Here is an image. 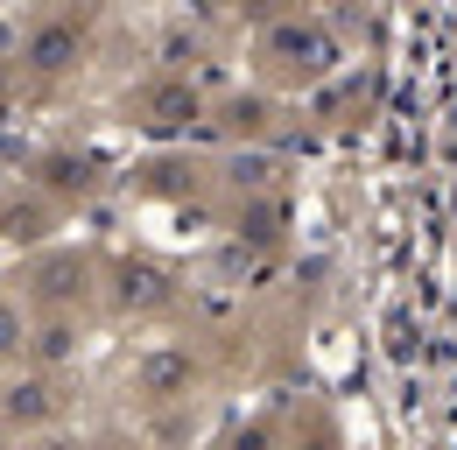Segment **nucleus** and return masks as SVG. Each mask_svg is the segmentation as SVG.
I'll use <instances>...</instances> for the list:
<instances>
[{
  "label": "nucleus",
  "instance_id": "obj_1",
  "mask_svg": "<svg viewBox=\"0 0 457 450\" xmlns=\"http://www.w3.org/2000/svg\"><path fill=\"white\" fill-rule=\"evenodd\" d=\"M85 63V21H71V14H43L29 36H21V71L29 78H43V85H57Z\"/></svg>",
  "mask_w": 457,
  "mask_h": 450
},
{
  "label": "nucleus",
  "instance_id": "obj_2",
  "mask_svg": "<svg viewBox=\"0 0 457 450\" xmlns=\"http://www.w3.org/2000/svg\"><path fill=\"white\" fill-rule=\"evenodd\" d=\"M29 183L50 190L57 204H78V197H92V190L106 183V162L85 155V148H43V155L29 162Z\"/></svg>",
  "mask_w": 457,
  "mask_h": 450
},
{
  "label": "nucleus",
  "instance_id": "obj_3",
  "mask_svg": "<svg viewBox=\"0 0 457 450\" xmlns=\"http://www.w3.org/2000/svg\"><path fill=\"white\" fill-rule=\"evenodd\" d=\"M63 415V388L50 366H36V373H21V380H7L0 388V422L7 429H50Z\"/></svg>",
  "mask_w": 457,
  "mask_h": 450
},
{
  "label": "nucleus",
  "instance_id": "obj_4",
  "mask_svg": "<svg viewBox=\"0 0 457 450\" xmlns=\"http://www.w3.org/2000/svg\"><path fill=\"white\" fill-rule=\"evenodd\" d=\"M106 296H113L120 317H148V310L170 303V275L155 261H141V254H120L113 268H106Z\"/></svg>",
  "mask_w": 457,
  "mask_h": 450
},
{
  "label": "nucleus",
  "instance_id": "obj_5",
  "mask_svg": "<svg viewBox=\"0 0 457 450\" xmlns=\"http://www.w3.org/2000/svg\"><path fill=\"white\" fill-rule=\"evenodd\" d=\"M50 225H57V197L50 190H0V239H21V246H36V239H50Z\"/></svg>",
  "mask_w": 457,
  "mask_h": 450
},
{
  "label": "nucleus",
  "instance_id": "obj_6",
  "mask_svg": "<svg viewBox=\"0 0 457 450\" xmlns=\"http://www.w3.org/2000/svg\"><path fill=\"white\" fill-rule=\"evenodd\" d=\"M92 296V261L85 254H43L36 261V303L43 310H71Z\"/></svg>",
  "mask_w": 457,
  "mask_h": 450
},
{
  "label": "nucleus",
  "instance_id": "obj_7",
  "mask_svg": "<svg viewBox=\"0 0 457 450\" xmlns=\"http://www.w3.org/2000/svg\"><path fill=\"white\" fill-rule=\"evenodd\" d=\"M78 352H85V317H78V310H43V324L29 331V359L50 366V373H63Z\"/></svg>",
  "mask_w": 457,
  "mask_h": 450
},
{
  "label": "nucleus",
  "instance_id": "obj_8",
  "mask_svg": "<svg viewBox=\"0 0 457 450\" xmlns=\"http://www.w3.org/2000/svg\"><path fill=\"white\" fill-rule=\"evenodd\" d=\"M190 380H197L190 352H148V359H141V380H134V388L148 394V401H176V394H190Z\"/></svg>",
  "mask_w": 457,
  "mask_h": 450
},
{
  "label": "nucleus",
  "instance_id": "obj_9",
  "mask_svg": "<svg viewBox=\"0 0 457 450\" xmlns=\"http://www.w3.org/2000/svg\"><path fill=\"white\" fill-rule=\"evenodd\" d=\"M183 112H197V92H183V85H155V92H141V120L148 127H170Z\"/></svg>",
  "mask_w": 457,
  "mask_h": 450
},
{
  "label": "nucleus",
  "instance_id": "obj_10",
  "mask_svg": "<svg viewBox=\"0 0 457 450\" xmlns=\"http://www.w3.org/2000/svg\"><path fill=\"white\" fill-rule=\"evenodd\" d=\"M29 317H21V303L14 296H0V366H14V359H29Z\"/></svg>",
  "mask_w": 457,
  "mask_h": 450
},
{
  "label": "nucleus",
  "instance_id": "obj_11",
  "mask_svg": "<svg viewBox=\"0 0 457 450\" xmlns=\"http://www.w3.org/2000/svg\"><path fill=\"white\" fill-rule=\"evenodd\" d=\"M0 63H21V36H14L7 21H0Z\"/></svg>",
  "mask_w": 457,
  "mask_h": 450
},
{
  "label": "nucleus",
  "instance_id": "obj_12",
  "mask_svg": "<svg viewBox=\"0 0 457 450\" xmlns=\"http://www.w3.org/2000/svg\"><path fill=\"white\" fill-rule=\"evenodd\" d=\"M7 71H14V63H0V99H7Z\"/></svg>",
  "mask_w": 457,
  "mask_h": 450
}]
</instances>
